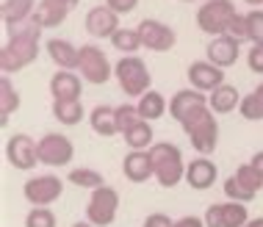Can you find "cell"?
I'll use <instances>...</instances> for the list:
<instances>
[{
  "label": "cell",
  "mask_w": 263,
  "mask_h": 227,
  "mask_svg": "<svg viewBox=\"0 0 263 227\" xmlns=\"http://www.w3.org/2000/svg\"><path fill=\"white\" fill-rule=\"evenodd\" d=\"M9 36L3 42V50H0V72L3 75H17L28 69L33 61L39 59L42 50V28L33 23H23L17 28H9Z\"/></svg>",
  "instance_id": "6da1fadb"
},
{
  "label": "cell",
  "mask_w": 263,
  "mask_h": 227,
  "mask_svg": "<svg viewBox=\"0 0 263 227\" xmlns=\"http://www.w3.org/2000/svg\"><path fill=\"white\" fill-rule=\"evenodd\" d=\"M150 161L155 169V180H158L161 188H175L186 180V161H183L180 147L172 144V141H155L150 147Z\"/></svg>",
  "instance_id": "7a4b0ae2"
},
{
  "label": "cell",
  "mask_w": 263,
  "mask_h": 227,
  "mask_svg": "<svg viewBox=\"0 0 263 227\" xmlns=\"http://www.w3.org/2000/svg\"><path fill=\"white\" fill-rule=\"evenodd\" d=\"M183 133L189 136L191 147H194L200 155H213L219 147V122H216V113H213L211 108H200L194 111L191 117H186L180 122Z\"/></svg>",
  "instance_id": "3957f363"
},
{
  "label": "cell",
  "mask_w": 263,
  "mask_h": 227,
  "mask_svg": "<svg viewBox=\"0 0 263 227\" xmlns=\"http://www.w3.org/2000/svg\"><path fill=\"white\" fill-rule=\"evenodd\" d=\"M114 78H117L122 94L130 97V100H141L153 86V75L147 69L144 59H139V55H122L114 64Z\"/></svg>",
  "instance_id": "277c9868"
},
{
  "label": "cell",
  "mask_w": 263,
  "mask_h": 227,
  "mask_svg": "<svg viewBox=\"0 0 263 227\" xmlns=\"http://www.w3.org/2000/svg\"><path fill=\"white\" fill-rule=\"evenodd\" d=\"M236 14L238 11H236V6H233V0H205L200 6V11H197V28H200L202 33H208L211 39L224 36V33L230 31Z\"/></svg>",
  "instance_id": "5b68a950"
},
{
  "label": "cell",
  "mask_w": 263,
  "mask_h": 227,
  "mask_svg": "<svg viewBox=\"0 0 263 227\" xmlns=\"http://www.w3.org/2000/svg\"><path fill=\"white\" fill-rule=\"evenodd\" d=\"M78 72H81L83 83L103 86V83L111 81L114 64L108 61V55L103 53V47H97V45H81V61H78Z\"/></svg>",
  "instance_id": "8992f818"
},
{
  "label": "cell",
  "mask_w": 263,
  "mask_h": 227,
  "mask_svg": "<svg viewBox=\"0 0 263 227\" xmlns=\"http://www.w3.org/2000/svg\"><path fill=\"white\" fill-rule=\"evenodd\" d=\"M61 194H64V180L59 175H33L23 186V197L31 208H50L55 200H61Z\"/></svg>",
  "instance_id": "52a82bcc"
},
{
  "label": "cell",
  "mask_w": 263,
  "mask_h": 227,
  "mask_svg": "<svg viewBox=\"0 0 263 227\" xmlns=\"http://www.w3.org/2000/svg\"><path fill=\"white\" fill-rule=\"evenodd\" d=\"M119 214V191L111 186L95 188L86 202V219L95 227H111Z\"/></svg>",
  "instance_id": "ba28073f"
},
{
  "label": "cell",
  "mask_w": 263,
  "mask_h": 227,
  "mask_svg": "<svg viewBox=\"0 0 263 227\" xmlns=\"http://www.w3.org/2000/svg\"><path fill=\"white\" fill-rule=\"evenodd\" d=\"M36 153H39V164L45 166H69L75 158V144L64 133H45L36 141Z\"/></svg>",
  "instance_id": "9c48e42d"
},
{
  "label": "cell",
  "mask_w": 263,
  "mask_h": 227,
  "mask_svg": "<svg viewBox=\"0 0 263 227\" xmlns=\"http://www.w3.org/2000/svg\"><path fill=\"white\" fill-rule=\"evenodd\" d=\"M139 36H141V47H147V50L153 53H169L172 47L177 45V33L172 25L161 23V20H141L136 25Z\"/></svg>",
  "instance_id": "30bf717a"
},
{
  "label": "cell",
  "mask_w": 263,
  "mask_h": 227,
  "mask_svg": "<svg viewBox=\"0 0 263 227\" xmlns=\"http://www.w3.org/2000/svg\"><path fill=\"white\" fill-rule=\"evenodd\" d=\"M6 161L20 169V172H31L39 164V153H36V139H31L28 133H14L6 141Z\"/></svg>",
  "instance_id": "8fae6325"
},
{
  "label": "cell",
  "mask_w": 263,
  "mask_h": 227,
  "mask_svg": "<svg viewBox=\"0 0 263 227\" xmlns=\"http://www.w3.org/2000/svg\"><path fill=\"white\" fill-rule=\"evenodd\" d=\"M205 227H247L250 222V211L247 205L224 200V202H213L205 211Z\"/></svg>",
  "instance_id": "7c38bea8"
},
{
  "label": "cell",
  "mask_w": 263,
  "mask_h": 227,
  "mask_svg": "<svg viewBox=\"0 0 263 227\" xmlns=\"http://www.w3.org/2000/svg\"><path fill=\"white\" fill-rule=\"evenodd\" d=\"M81 0H39L36 14H33V23L42 31H55L59 25L67 23V17L78 9Z\"/></svg>",
  "instance_id": "4fadbf2b"
},
{
  "label": "cell",
  "mask_w": 263,
  "mask_h": 227,
  "mask_svg": "<svg viewBox=\"0 0 263 227\" xmlns=\"http://www.w3.org/2000/svg\"><path fill=\"white\" fill-rule=\"evenodd\" d=\"M83 25H86V33L91 39H111L114 33L119 31V14L111 11L108 6H91L86 11V20H83Z\"/></svg>",
  "instance_id": "5bb4252c"
},
{
  "label": "cell",
  "mask_w": 263,
  "mask_h": 227,
  "mask_svg": "<svg viewBox=\"0 0 263 227\" xmlns=\"http://www.w3.org/2000/svg\"><path fill=\"white\" fill-rule=\"evenodd\" d=\"M189 83H191V89L202 91V94H211L219 86H224V69H219L211 61H191Z\"/></svg>",
  "instance_id": "9a60e30c"
},
{
  "label": "cell",
  "mask_w": 263,
  "mask_h": 227,
  "mask_svg": "<svg viewBox=\"0 0 263 227\" xmlns=\"http://www.w3.org/2000/svg\"><path fill=\"white\" fill-rule=\"evenodd\" d=\"M50 97L53 100H81L83 94V78L78 69H55L50 83Z\"/></svg>",
  "instance_id": "2e32d148"
},
{
  "label": "cell",
  "mask_w": 263,
  "mask_h": 227,
  "mask_svg": "<svg viewBox=\"0 0 263 227\" xmlns=\"http://www.w3.org/2000/svg\"><path fill=\"white\" fill-rule=\"evenodd\" d=\"M200 108H208V94H202V91L197 89H180L172 94V100H169V117L175 119V122H183L186 117H191L194 111Z\"/></svg>",
  "instance_id": "e0dca14e"
},
{
  "label": "cell",
  "mask_w": 263,
  "mask_h": 227,
  "mask_svg": "<svg viewBox=\"0 0 263 227\" xmlns=\"http://www.w3.org/2000/svg\"><path fill=\"white\" fill-rule=\"evenodd\" d=\"M205 55H208L205 61L216 64L219 69H227V67H233V64L238 61V55H241V42H236L233 36H227V33H224V36H216V39L208 42Z\"/></svg>",
  "instance_id": "ac0fdd59"
},
{
  "label": "cell",
  "mask_w": 263,
  "mask_h": 227,
  "mask_svg": "<svg viewBox=\"0 0 263 227\" xmlns=\"http://www.w3.org/2000/svg\"><path fill=\"white\" fill-rule=\"evenodd\" d=\"M122 175L125 180L130 183H147L155 177V169H153V161H150V153L147 150H130L122 161Z\"/></svg>",
  "instance_id": "d6986e66"
},
{
  "label": "cell",
  "mask_w": 263,
  "mask_h": 227,
  "mask_svg": "<svg viewBox=\"0 0 263 227\" xmlns=\"http://www.w3.org/2000/svg\"><path fill=\"white\" fill-rule=\"evenodd\" d=\"M45 53L50 55V61L59 69H78V61H81V47H75L69 39H47L45 42Z\"/></svg>",
  "instance_id": "ffe728a7"
},
{
  "label": "cell",
  "mask_w": 263,
  "mask_h": 227,
  "mask_svg": "<svg viewBox=\"0 0 263 227\" xmlns=\"http://www.w3.org/2000/svg\"><path fill=\"white\" fill-rule=\"evenodd\" d=\"M216 177H219V169L216 164H213L211 158H205V155H200V158H194L191 164L186 166V183L194 191H205V188H211L213 183H216Z\"/></svg>",
  "instance_id": "44dd1931"
},
{
  "label": "cell",
  "mask_w": 263,
  "mask_h": 227,
  "mask_svg": "<svg viewBox=\"0 0 263 227\" xmlns=\"http://www.w3.org/2000/svg\"><path fill=\"white\" fill-rule=\"evenodd\" d=\"M36 6H39L36 0H3L0 3V17H3L6 31L23 23H31L33 14H36Z\"/></svg>",
  "instance_id": "7402d4cb"
},
{
  "label": "cell",
  "mask_w": 263,
  "mask_h": 227,
  "mask_svg": "<svg viewBox=\"0 0 263 227\" xmlns=\"http://www.w3.org/2000/svg\"><path fill=\"white\" fill-rule=\"evenodd\" d=\"M89 127L97 133V136L103 139H111L119 133L117 127V108L114 105H95V108L89 111Z\"/></svg>",
  "instance_id": "603a6c76"
},
{
  "label": "cell",
  "mask_w": 263,
  "mask_h": 227,
  "mask_svg": "<svg viewBox=\"0 0 263 227\" xmlns=\"http://www.w3.org/2000/svg\"><path fill=\"white\" fill-rule=\"evenodd\" d=\"M241 105V94L236 86H230V83H224V86H219L216 91H211L208 94V108L216 113V117H222V113H233Z\"/></svg>",
  "instance_id": "cb8c5ba5"
},
{
  "label": "cell",
  "mask_w": 263,
  "mask_h": 227,
  "mask_svg": "<svg viewBox=\"0 0 263 227\" xmlns=\"http://www.w3.org/2000/svg\"><path fill=\"white\" fill-rule=\"evenodd\" d=\"M136 108H139V117L144 119V122H158L161 117H166V111H169V100L161 94V91L150 89V91H147V94L136 103Z\"/></svg>",
  "instance_id": "d4e9b609"
},
{
  "label": "cell",
  "mask_w": 263,
  "mask_h": 227,
  "mask_svg": "<svg viewBox=\"0 0 263 227\" xmlns=\"http://www.w3.org/2000/svg\"><path fill=\"white\" fill-rule=\"evenodd\" d=\"M20 108V91L14 89V83H11V78L9 75H3L0 78V125H9V119H11V113H17Z\"/></svg>",
  "instance_id": "484cf974"
},
{
  "label": "cell",
  "mask_w": 263,
  "mask_h": 227,
  "mask_svg": "<svg viewBox=\"0 0 263 227\" xmlns=\"http://www.w3.org/2000/svg\"><path fill=\"white\" fill-rule=\"evenodd\" d=\"M53 117L59 119L61 125L72 127L78 122H83L86 111H83V103L81 100H53Z\"/></svg>",
  "instance_id": "4316f807"
},
{
  "label": "cell",
  "mask_w": 263,
  "mask_h": 227,
  "mask_svg": "<svg viewBox=\"0 0 263 227\" xmlns=\"http://www.w3.org/2000/svg\"><path fill=\"white\" fill-rule=\"evenodd\" d=\"M238 113L247 119V122H260L263 119V83H258L250 94L241 97Z\"/></svg>",
  "instance_id": "83f0119b"
},
{
  "label": "cell",
  "mask_w": 263,
  "mask_h": 227,
  "mask_svg": "<svg viewBox=\"0 0 263 227\" xmlns=\"http://www.w3.org/2000/svg\"><path fill=\"white\" fill-rule=\"evenodd\" d=\"M125 144L130 147V150H150L155 144V133H153V125L150 122H136L130 127V130L125 133Z\"/></svg>",
  "instance_id": "f1b7e54d"
},
{
  "label": "cell",
  "mask_w": 263,
  "mask_h": 227,
  "mask_svg": "<svg viewBox=\"0 0 263 227\" xmlns=\"http://www.w3.org/2000/svg\"><path fill=\"white\" fill-rule=\"evenodd\" d=\"M111 47L122 55H136L141 50V36L136 28H119L117 33L111 36Z\"/></svg>",
  "instance_id": "f546056e"
},
{
  "label": "cell",
  "mask_w": 263,
  "mask_h": 227,
  "mask_svg": "<svg viewBox=\"0 0 263 227\" xmlns=\"http://www.w3.org/2000/svg\"><path fill=\"white\" fill-rule=\"evenodd\" d=\"M67 180L72 183V186H78V188H89V191L105 186L103 175L97 172V169H91V166H72L69 175H67Z\"/></svg>",
  "instance_id": "4dcf8cb0"
},
{
  "label": "cell",
  "mask_w": 263,
  "mask_h": 227,
  "mask_svg": "<svg viewBox=\"0 0 263 227\" xmlns=\"http://www.w3.org/2000/svg\"><path fill=\"white\" fill-rule=\"evenodd\" d=\"M233 175H236L241 186H244L247 191H252L255 197H258L260 191H263V175H260L258 169H255V166L250 164V161H247V164H241V166H238Z\"/></svg>",
  "instance_id": "1f68e13d"
},
{
  "label": "cell",
  "mask_w": 263,
  "mask_h": 227,
  "mask_svg": "<svg viewBox=\"0 0 263 227\" xmlns=\"http://www.w3.org/2000/svg\"><path fill=\"white\" fill-rule=\"evenodd\" d=\"M136 122H141V117H139V108L133 103H122V105H117V127H119V133H125L130 130Z\"/></svg>",
  "instance_id": "d6a6232c"
},
{
  "label": "cell",
  "mask_w": 263,
  "mask_h": 227,
  "mask_svg": "<svg viewBox=\"0 0 263 227\" xmlns=\"http://www.w3.org/2000/svg\"><path fill=\"white\" fill-rule=\"evenodd\" d=\"M224 197H227V200H233V202H241V205H247V202H252V200H255V194L241 186L236 175L224 177Z\"/></svg>",
  "instance_id": "836d02e7"
},
{
  "label": "cell",
  "mask_w": 263,
  "mask_h": 227,
  "mask_svg": "<svg viewBox=\"0 0 263 227\" xmlns=\"http://www.w3.org/2000/svg\"><path fill=\"white\" fill-rule=\"evenodd\" d=\"M59 219L50 208H31L25 214V227H55Z\"/></svg>",
  "instance_id": "e575fe53"
},
{
  "label": "cell",
  "mask_w": 263,
  "mask_h": 227,
  "mask_svg": "<svg viewBox=\"0 0 263 227\" xmlns=\"http://www.w3.org/2000/svg\"><path fill=\"white\" fill-rule=\"evenodd\" d=\"M247 36L252 45H263V11L252 9L247 11Z\"/></svg>",
  "instance_id": "d590c367"
},
{
  "label": "cell",
  "mask_w": 263,
  "mask_h": 227,
  "mask_svg": "<svg viewBox=\"0 0 263 227\" xmlns=\"http://www.w3.org/2000/svg\"><path fill=\"white\" fill-rule=\"evenodd\" d=\"M247 67L255 75H263V45H252L247 53Z\"/></svg>",
  "instance_id": "8d00e7d4"
},
{
  "label": "cell",
  "mask_w": 263,
  "mask_h": 227,
  "mask_svg": "<svg viewBox=\"0 0 263 227\" xmlns=\"http://www.w3.org/2000/svg\"><path fill=\"white\" fill-rule=\"evenodd\" d=\"M227 36H233L236 42H250V36H247V14H236V20H233Z\"/></svg>",
  "instance_id": "74e56055"
},
{
  "label": "cell",
  "mask_w": 263,
  "mask_h": 227,
  "mask_svg": "<svg viewBox=\"0 0 263 227\" xmlns=\"http://www.w3.org/2000/svg\"><path fill=\"white\" fill-rule=\"evenodd\" d=\"M105 6H108L111 11H117L119 17H125V14H130V11H136V6H139V0H105Z\"/></svg>",
  "instance_id": "f35d334b"
},
{
  "label": "cell",
  "mask_w": 263,
  "mask_h": 227,
  "mask_svg": "<svg viewBox=\"0 0 263 227\" xmlns=\"http://www.w3.org/2000/svg\"><path fill=\"white\" fill-rule=\"evenodd\" d=\"M144 227H175V219H169L166 214H150L144 219Z\"/></svg>",
  "instance_id": "ab89813d"
},
{
  "label": "cell",
  "mask_w": 263,
  "mask_h": 227,
  "mask_svg": "<svg viewBox=\"0 0 263 227\" xmlns=\"http://www.w3.org/2000/svg\"><path fill=\"white\" fill-rule=\"evenodd\" d=\"M175 227H205V219H200V216H180V219H175Z\"/></svg>",
  "instance_id": "60d3db41"
},
{
  "label": "cell",
  "mask_w": 263,
  "mask_h": 227,
  "mask_svg": "<svg viewBox=\"0 0 263 227\" xmlns=\"http://www.w3.org/2000/svg\"><path fill=\"white\" fill-rule=\"evenodd\" d=\"M250 164H252V166H255V169H258V172L263 175V150L252 155V158H250Z\"/></svg>",
  "instance_id": "b9f144b4"
},
{
  "label": "cell",
  "mask_w": 263,
  "mask_h": 227,
  "mask_svg": "<svg viewBox=\"0 0 263 227\" xmlns=\"http://www.w3.org/2000/svg\"><path fill=\"white\" fill-rule=\"evenodd\" d=\"M247 227H263V216H258V219H250V222H247Z\"/></svg>",
  "instance_id": "7bdbcfd3"
},
{
  "label": "cell",
  "mask_w": 263,
  "mask_h": 227,
  "mask_svg": "<svg viewBox=\"0 0 263 227\" xmlns=\"http://www.w3.org/2000/svg\"><path fill=\"white\" fill-rule=\"evenodd\" d=\"M244 3H247V6H252V9H260L263 0H244Z\"/></svg>",
  "instance_id": "ee69618b"
},
{
  "label": "cell",
  "mask_w": 263,
  "mask_h": 227,
  "mask_svg": "<svg viewBox=\"0 0 263 227\" xmlns=\"http://www.w3.org/2000/svg\"><path fill=\"white\" fill-rule=\"evenodd\" d=\"M72 227H95V224H91V222H89V219H81V222H75Z\"/></svg>",
  "instance_id": "f6af8a7d"
},
{
  "label": "cell",
  "mask_w": 263,
  "mask_h": 227,
  "mask_svg": "<svg viewBox=\"0 0 263 227\" xmlns=\"http://www.w3.org/2000/svg\"><path fill=\"white\" fill-rule=\"evenodd\" d=\"M180 3H194V0H180Z\"/></svg>",
  "instance_id": "bcb514c9"
}]
</instances>
